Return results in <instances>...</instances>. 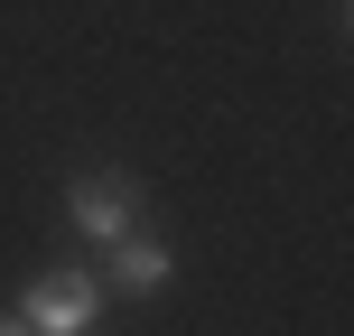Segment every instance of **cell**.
Here are the masks:
<instances>
[{
	"label": "cell",
	"mask_w": 354,
	"mask_h": 336,
	"mask_svg": "<svg viewBox=\"0 0 354 336\" xmlns=\"http://www.w3.org/2000/svg\"><path fill=\"white\" fill-rule=\"evenodd\" d=\"M19 318H28V336H84L103 318V281L93 271H47V281H28Z\"/></svg>",
	"instance_id": "1"
},
{
	"label": "cell",
	"mask_w": 354,
	"mask_h": 336,
	"mask_svg": "<svg viewBox=\"0 0 354 336\" xmlns=\"http://www.w3.org/2000/svg\"><path fill=\"white\" fill-rule=\"evenodd\" d=\"M103 262H112V290H140V299H149V290H168V243H159V233H140V224H131L122 233V243H103Z\"/></svg>",
	"instance_id": "3"
},
{
	"label": "cell",
	"mask_w": 354,
	"mask_h": 336,
	"mask_svg": "<svg viewBox=\"0 0 354 336\" xmlns=\"http://www.w3.org/2000/svg\"><path fill=\"white\" fill-rule=\"evenodd\" d=\"M0 336H28V318H19V308H0Z\"/></svg>",
	"instance_id": "4"
},
{
	"label": "cell",
	"mask_w": 354,
	"mask_h": 336,
	"mask_svg": "<svg viewBox=\"0 0 354 336\" xmlns=\"http://www.w3.org/2000/svg\"><path fill=\"white\" fill-rule=\"evenodd\" d=\"M66 215H75V233H84V243H122V233L140 224V196H131L122 168H93V177H75Z\"/></svg>",
	"instance_id": "2"
}]
</instances>
